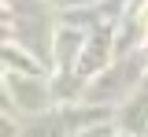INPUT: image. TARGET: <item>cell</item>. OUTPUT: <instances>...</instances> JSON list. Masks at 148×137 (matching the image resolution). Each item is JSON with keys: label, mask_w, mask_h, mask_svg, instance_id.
Returning <instances> with one entry per match:
<instances>
[{"label": "cell", "mask_w": 148, "mask_h": 137, "mask_svg": "<svg viewBox=\"0 0 148 137\" xmlns=\"http://www.w3.org/2000/svg\"><path fill=\"white\" fill-rule=\"evenodd\" d=\"M145 22H148V8H145Z\"/></svg>", "instance_id": "cell-1"}]
</instances>
